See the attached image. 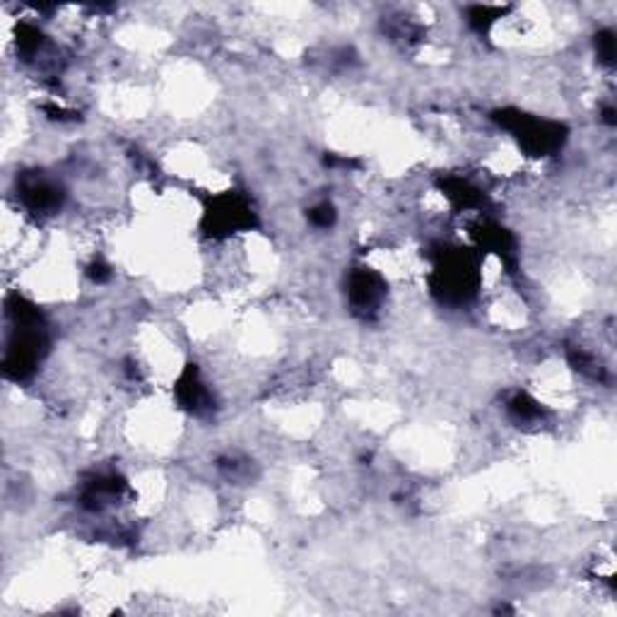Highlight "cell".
<instances>
[{"mask_svg": "<svg viewBox=\"0 0 617 617\" xmlns=\"http://www.w3.org/2000/svg\"><path fill=\"white\" fill-rule=\"evenodd\" d=\"M348 292H350V302L357 311H374L384 297V282L371 270H355L350 275Z\"/></svg>", "mask_w": 617, "mask_h": 617, "instance_id": "obj_4", "label": "cell"}, {"mask_svg": "<svg viewBox=\"0 0 617 617\" xmlns=\"http://www.w3.org/2000/svg\"><path fill=\"white\" fill-rule=\"evenodd\" d=\"M509 410L514 412L516 418L519 420H533L538 418V403L535 400H531L529 396H516L511 403H509Z\"/></svg>", "mask_w": 617, "mask_h": 617, "instance_id": "obj_7", "label": "cell"}, {"mask_svg": "<svg viewBox=\"0 0 617 617\" xmlns=\"http://www.w3.org/2000/svg\"><path fill=\"white\" fill-rule=\"evenodd\" d=\"M596 48L601 61L612 63V58H615V39H612V32H601L596 36Z\"/></svg>", "mask_w": 617, "mask_h": 617, "instance_id": "obj_8", "label": "cell"}, {"mask_svg": "<svg viewBox=\"0 0 617 617\" xmlns=\"http://www.w3.org/2000/svg\"><path fill=\"white\" fill-rule=\"evenodd\" d=\"M500 124L504 128L514 133L519 137V143L531 152V155H548V152L557 150L564 140V128L560 124H550V121H541V118H531L521 111H501Z\"/></svg>", "mask_w": 617, "mask_h": 617, "instance_id": "obj_1", "label": "cell"}, {"mask_svg": "<svg viewBox=\"0 0 617 617\" xmlns=\"http://www.w3.org/2000/svg\"><path fill=\"white\" fill-rule=\"evenodd\" d=\"M308 220L314 222L316 227H330L336 222V210L330 203H321V206H316L311 213H308Z\"/></svg>", "mask_w": 617, "mask_h": 617, "instance_id": "obj_9", "label": "cell"}, {"mask_svg": "<svg viewBox=\"0 0 617 617\" xmlns=\"http://www.w3.org/2000/svg\"><path fill=\"white\" fill-rule=\"evenodd\" d=\"M437 282L444 292L446 299L453 302H466L468 295H473L475 289V275L473 266L463 258V256H449L437 268Z\"/></svg>", "mask_w": 617, "mask_h": 617, "instance_id": "obj_2", "label": "cell"}, {"mask_svg": "<svg viewBox=\"0 0 617 617\" xmlns=\"http://www.w3.org/2000/svg\"><path fill=\"white\" fill-rule=\"evenodd\" d=\"M20 196L22 203H25L32 213L39 215L58 213V207H61L63 203L61 186L54 184L51 178L39 177V174H32V177L22 178Z\"/></svg>", "mask_w": 617, "mask_h": 617, "instance_id": "obj_3", "label": "cell"}, {"mask_svg": "<svg viewBox=\"0 0 617 617\" xmlns=\"http://www.w3.org/2000/svg\"><path fill=\"white\" fill-rule=\"evenodd\" d=\"M89 275H92L96 282H102V280H106V278H109V268L92 266V268H89Z\"/></svg>", "mask_w": 617, "mask_h": 617, "instance_id": "obj_10", "label": "cell"}, {"mask_svg": "<svg viewBox=\"0 0 617 617\" xmlns=\"http://www.w3.org/2000/svg\"><path fill=\"white\" fill-rule=\"evenodd\" d=\"M177 393H178V400H181V405L184 408H188L191 412H203L206 408H210V396H207L206 386L200 384L198 374H196V369H188L184 374V377L178 379V386H177Z\"/></svg>", "mask_w": 617, "mask_h": 617, "instance_id": "obj_6", "label": "cell"}, {"mask_svg": "<svg viewBox=\"0 0 617 617\" xmlns=\"http://www.w3.org/2000/svg\"><path fill=\"white\" fill-rule=\"evenodd\" d=\"M207 217H210V229L227 234L232 229H239L241 225H248L251 222V210L239 198L232 196V198H222Z\"/></svg>", "mask_w": 617, "mask_h": 617, "instance_id": "obj_5", "label": "cell"}]
</instances>
